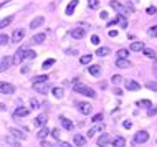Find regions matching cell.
I'll return each mask as SVG.
<instances>
[{"label":"cell","instance_id":"cell-2","mask_svg":"<svg viewBox=\"0 0 157 147\" xmlns=\"http://www.w3.org/2000/svg\"><path fill=\"white\" fill-rule=\"evenodd\" d=\"M76 106H78L79 112H81V114H84V116H90L91 112H93V106H91L90 103H84V101H79V103H76Z\"/></svg>","mask_w":157,"mask_h":147},{"label":"cell","instance_id":"cell-26","mask_svg":"<svg viewBox=\"0 0 157 147\" xmlns=\"http://www.w3.org/2000/svg\"><path fill=\"white\" fill-rule=\"evenodd\" d=\"M52 93H53V96H55V98H58V99H60V98H63V94H65V91H63V88H53V89H52Z\"/></svg>","mask_w":157,"mask_h":147},{"label":"cell","instance_id":"cell-54","mask_svg":"<svg viewBox=\"0 0 157 147\" xmlns=\"http://www.w3.org/2000/svg\"><path fill=\"white\" fill-rule=\"evenodd\" d=\"M116 23H117V17H116L114 20H111V22H108V27H111V25H116Z\"/></svg>","mask_w":157,"mask_h":147},{"label":"cell","instance_id":"cell-49","mask_svg":"<svg viewBox=\"0 0 157 147\" xmlns=\"http://www.w3.org/2000/svg\"><path fill=\"white\" fill-rule=\"evenodd\" d=\"M152 71H154L155 78H157V60H154V65H152Z\"/></svg>","mask_w":157,"mask_h":147},{"label":"cell","instance_id":"cell-13","mask_svg":"<svg viewBox=\"0 0 157 147\" xmlns=\"http://www.w3.org/2000/svg\"><path fill=\"white\" fill-rule=\"evenodd\" d=\"M10 63H13L10 56H5V58H3V60L0 61V73H2V71H5L8 66H10Z\"/></svg>","mask_w":157,"mask_h":147},{"label":"cell","instance_id":"cell-55","mask_svg":"<svg viewBox=\"0 0 157 147\" xmlns=\"http://www.w3.org/2000/svg\"><path fill=\"white\" fill-rule=\"evenodd\" d=\"M101 18H103V20H106V18H108V12H101Z\"/></svg>","mask_w":157,"mask_h":147},{"label":"cell","instance_id":"cell-8","mask_svg":"<svg viewBox=\"0 0 157 147\" xmlns=\"http://www.w3.org/2000/svg\"><path fill=\"white\" fill-rule=\"evenodd\" d=\"M84 35H86V30H84V28H73V30H71V36H73L75 40H81V38H84Z\"/></svg>","mask_w":157,"mask_h":147},{"label":"cell","instance_id":"cell-51","mask_svg":"<svg viewBox=\"0 0 157 147\" xmlns=\"http://www.w3.org/2000/svg\"><path fill=\"white\" fill-rule=\"evenodd\" d=\"M124 127L126 129H131V127H132V123H131V121H124Z\"/></svg>","mask_w":157,"mask_h":147},{"label":"cell","instance_id":"cell-42","mask_svg":"<svg viewBox=\"0 0 157 147\" xmlns=\"http://www.w3.org/2000/svg\"><path fill=\"white\" fill-rule=\"evenodd\" d=\"M146 86L149 88V89H152V91H157V83H146Z\"/></svg>","mask_w":157,"mask_h":147},{"label":"cell","instance_id":"cell-43","mask_svg":"<svg viewBox=\"0 0 157 147\" xmlns=\"http://www.w3.org/2000/svg\"><path fill=\"white\" fill-rule=\"evenodd\" d=\"M101 119H103V114H101V112H99V114H96V116H93V123H101Z\"/></svg>","mask_w":157,"mask_h":147},{"label":"cell","instance_id":"cell-22","mask_svg":"<svg viewBox=\"0 0 157 147\" xmlns=\"http://www.w3.org/2000/svg\"><path fill=\"white\" fill-rule=\"evenodd\" d=\"M88 71H90V74H93V76H98V74L101 73V66L99 65H91L90 68H88Z\"/></svg>","mask_w":157,"mask_h":147},{"label":"cell","instance_id":"cell-23","mask_svg":"<svg viewBox=\"0 0 157 147\" xmlns=\"http://www.w3.org/2000/svg\"><path fill=\"white\" fill-rule=\"evenodd\" d=\"M61 124H63V127H65L66 129V131H71V129H73L75 127V126H73V123H71V121L70 119H66V117H61Z\"/></svg>","mask_w":157,"mask_h":147},{"label":"cell","instance_id":"cell-33","mask_svg":"<svg viewBox=\"0 0 157 147\" xmlns=\"http://www.w3.org/2000/svg\"><path fill=\"white\" fill-rule=\"evenodd\" d=\"M117 23H119V27H121V28H126V27H127V20H126V17H124V15H119V17H117Z\"/></svg>","mask_w":157,"mask_h":147},{"label":"cell","instance_id":"cell-25","mask_svg":"<svg viewBox=\"0 0 157 147\" xmlns=\"http://www.w3.org/2000/svg\"><path fill=\"white\" fill-rule=\"evenodd\" d=\"M116 66L117 68H129L131 61L129 60H116Z\"/></svg>","mask_w":157,"mask_h":147},{"label":"cell","instance_id":"cell-39","mask_svg":"<svg viewBox=\"0 0 157 147\" xmlns=\"http://www.w3.org/2000/svg\"><path fill=\"white\" fill-rule=\"evenodd\" d=\"M147 33H149V36H152V38H154V36H157V25L151 27L149 30H147Z\"/></svg>","mask_w":157,"mask_h":147},{"label":"cell","instance_id":"cell-52","mask_svg":"<svg viewBox=\"0 0 157 147\" xmlns=\"http://www.w3.org/2000/svg\"><path fill=\"white\" fill-rule=\"evenodd\" d=\"M109 36H111V38H114V36H117V32H116V30H109Z\"/></svg>","mask_w":157,"mask_h":147},{"label":"cell","instance_id":"cell-21","mask_svg":"<svg viewBox=\"0 0 157 147\" xmlns=\"http://www.w3.org/2000/svg\"><path fill=\"white\" fill-rule=\"evenodd\" d=\"M45 38H46V36H45V33H36V35L32 38L30 43H43Z\"/></svg>","mask_w":157,"mask_h":147},{"label":"cell","instance_id":"cell-38","mask_svg":"<svg viewBox=\"0 0 157 147\" xmlns=\"http://www.w3.org/2000/svg\"><path fill=\"white\" fill-rule=\"evenodd\" d=\"M111 81H113L114 86H117V85H121V83H122V76H119V74H114Z\"/></svg>","mask_w":157,"mask_h":147},{"label":"cell","instance_id":"cell-24","mask_svg":"<svg viewBox=\"0 0 157 147\" xmlns=\"http://www.w3.org/2000/svg\"><path fill=\"white\" fill-rule=\"evenodd\" d=\"M12 22H13V17H5V18H2V20H0V28H5L7 27V25H10Z\"/></svg>","mask_w":157,"mask_h":147},{"label":"cell","instance_id":"cell-48","mask_svg":"<svg viewBox=\"0 0 157 147\" xmlns=\"http://www.w3.org/2000/svg\"><path fill=\"white\" fill-rule=\"evenodd\" d=\"M41 147H55L52 142H46V141H41Z\"/></svg>","mask_w":157,"mask_h":147},{"label":"cell","instance_id":"cell-17","mask_svg":"<svg viewBox=\"0 0 157 147\" xmlns=\"http://www.w3.org/2000/svg\"><path fill=\"white\" fill-rule=\"evenodd\" d=\"M10 136L17 137V139H27V136H25L22 131H18V129H13V127L10 129Z\"/></svg>","mask_w":157,"mask_h":147},{"label":"cell","instance_id":"cell-47","mask_svg":"<svg viewBox=\"0 0 157 147\" xmlns=\"http://www.w3.org/2000/svg\"><path fill=\"white\" fill-rule=\"evenodd\" d=\"M65 53H66V55H78V50H75V48H68V50H65Z\"/></svg>","mask_w":157,"mask_h":147},{"label":"cell","instance_id":"cell-35","mask_svg":"<svg viewBox=\"0 0 157 147\" xmlns=\"http://www.w3.org/2000/svg\"><path fill=\"white\" fill-rule=\"evenodd\" d=\"M48 134H50V131H48V129H46V127H41L40 131H38V134H36V136L40 137V139H45V137L48 136Z\"/></svg>","mask_w":157,"mask_h":147},{"label":"cell","instance_id":"cell-45","mask_svg":"<svg viewBox=\"0 0 157 147\" xmlns=\"http://www.w3.org/2000/svg\"><path fill=\"white\" fill-rule=\"evenodd\" d=\"M52 136L55 137V139H60V136H61V134H60V129H53V131H52Z\"/></svg>","mask_w":157,"mask_h":147},{"label":"cell","instance_id":"cell-31","mask_svg":"<svg viewBox=\"0 0 157 147\" xmlns=\"http://www.w3.org/2000/svg\"><path fill=\"white\" fill-rule=\"evenodd\" d=\"M142 51H144V55H146L147 58H152V60H155V51H154V50H151V48H144Z\"/></svg>","mask_w":157,"mask_h":147},{"label":"cell","instance_id":"cell-19","mask_svg":"<svg viewBox=\"0 0 157 147\" xmlns=\"http://www.w3.org/2000/svg\"><path fill=\"white\" fill-rule=\"evenodd\" d=\"M113 145L114 147H126V139H124V137H121V136H117L116 139L113 141Z\"/></svg>","mask_w":157,"mask_h":147},{"label":"cell","instance_id":"cell-7","mask_svg":"<svg viewBox=\"0 0 157 147\" xmlns=\"http://www.w3.org/2000/svg\"><path fill=\"white\" fill-rule=\"evenodd\" d=\"M23 36H25V30L23 28H17V30L12 33V41H13V43H18V41L23 40Z\"/></svg>","mask_w":157,"mask_h":147},{"label":"cell","instance_id":"cell-11","mask_svg":"<svg viewBox=\"0 0 157 147\" xmlns=\"http://www.w3.org/2000/svg\"><path fill=\"white\" fill-rule=\"evenodd\" d=\"M28 114H30V107H18L13 112V117H25Z\"/></svg>","mask_w":157,"mask_h":147},{"label":"cell","instance_id":"cell-18","mask_svg":"<svg viewBox=\"0 0 157 147\" xmlns=\"http://www.w3.org/2000/svg\"><path fill=\"white\" fill-rule=\"evenodd\" d=\"M76 7H78V0H71L70 5L66 7V15H73V12H75Z\"/></svg>","mask_w":157,"mask_h":147},{"label":"cell","instance_id":"cell-41","mask_svg":"<svg viewBox=\"0 0 157 147\" xmlns=\"http://www.w3.org/2000/svg\"><path fill=\"white\" fill-rule=\"evenodd\" d=\"M30 106H32L33 109H36V107H40V101H36L35 98H32V99H30Z\"/></svg>","mask_w":157,"mask_h":147},{"label":"cell","instance_id":"cell-40","mask_svg":"<svg viewBox=\"0 0 157 147\" xmlns=\"http://www.w3.org/2000/svg\"><path fill=\"white\" fill-rule=\"evenodd\" d=\"M155 114H157V106H151L149 111H147V116H149V117H154Z\"/></svg>","mask_w":157,"mask_h":147},{"label":"cell","instance_id":"cell-10","mask_svg":"<svg viewBox=\"0 0 157 147\" xmlns=\"http://www.w3.org/2000/svg\"><path fill=\"white\" fill-rule=\"evenodd\" d=\"M124 86H126L127 91H139V89H141V85H139V83H136V81H132V79H127Z\"/></svg>","mask_w":157,"mask_h":147},{"label":"cell","instance_id":"cell-1","mask_svg":"<svg viewBox=\"0 0 157 147\" xmlns=\"http://www.w3.org/2000/svg\"><path fill=\"white\" fill-rule=\"evenodd\" d=\"M73 89H75L78 94L88 96V98H96V93H94V89H91L90 86L83 85V83H78L76 79H75V83H73Z\"/></svg>","mask_w":157,"mask_h":147},{"label":"cell","instance_id":"cell-36","mask_svg":"<svg viewBox=\"0 0 157 147\" xmlns=\"http://www.w3.org/2000/svg\"><path fill=\"white\" fill-rule=\"evenodd\" d=\"M88 7L93 8V10L99 8V0H88Z\"/></svg>","mask_w":157,"mask_h":147},{"label":"cell","instance_id":"cell-29","mask_svg":"<svg viewBox=\"0 0 157 147\" xmlns=\"http://www.w3.org/2000/svg\"><path fill=\"white\" fill-rule=\"evenodd\" d=\"M108 142H109V136H108V134H103V136L98 139V145H103V147H104Z\"/></svg>","mask_w":157,"mask_h":147},{"label":"cell","instance_id":"cell-5","mask_svg":"<svg viewBox=\"0 0 157 147\" xmlns=\"http://www.w3.org/2000/svg\"><path fill=\"white\" fill-rule=\"evenodd\" d=\"M0 91H2L3 94H13L15 93V86L10 85V83L0 81Z\"/></svg>","mask_w":157,"mask_h":147},{"label":"cell","instance_id":"cell-46","mask_svg":"<svg viewBox=\"0 0 157 147\" xmlns=\"http://www.w3.org/2000/svg\"><path fill=\"white\" fill-rule=\"evenodd\" d=\"M91 43H93V45H99V36H98V35H93V36H91Z\"/></svg>","mask_w":157,"mask_h":147},{"label":"cell","instance_id":"cell-9","mask_svg":"<svg viewBox=\"0 0 157 147\" xmlns=\"http://www.w3.org/2000/svg\"><path fill=\"white\" fill-rule=\"evenodd\" d=\"M33 89L36 91V93H41V94H45V93H48V85H46V83H35V85H33Z\"/></svg>","mask_w":157,"mask_h":147},{"label":"cell","instance_id":"cell-14","mask_svg":"<svg viewBox=\"0 0 157 147\" xmlns=\"http://www.w3.org/2000/svg\"><path fill=\"white\" fill-rule=\"evenodd\" d=\"M45 124H46V114L36 116V119H35V126H36V127H45Z\"/></svg>","mask_w":157,"mask_h":147},{"label":"cell","instance_id":"cell-20","mask_svg":"<svg viewBox=\"0 0 157 147\" xmlns=\"http://www.w3.org/2000/svg\"><path fill=\"white\" fill-rule=\"evenodd\" d=\"M43 22H45V18H43V17H36V18H33V20H32L30 28H38V27H40V25L43 23Z\"/></svg>","mask_w":157,"mask_h":147},{"label":"cell","instance_id":"cell-37","mask_svg":"<svg viewBox=\"0 0 157 147\" xmlns=\"http://www.w3.org/2000/svg\"><path fill=\"white\" fill-rule=\"evenodd\" d=\"M53 65H55V60H53V58H50V60H46L43 65H41V68H43V70H50V66H53Z\"/></svg>","mask_w":157,"mask_h":147},{"label":"cell","instance_id":"cell-44","mask_svg":"<svg viewBox=\"0 0 157 147\" xmlns=\"http://www.w3.org/2000/svg\"><path fill=\"white\" fill-rule=\"evenodd\" d=\"M7 41H8V36L3 35V33H0V45H5Z\"/></svg>","mask_w":157,"mask_h":147},{"label":"cell","instance_id":"cell-34","mask_svg":"<svg viewBox=\"0 0 157 147\" xmlns=\"http://www.w3.org/2000/svg\"><path fill=\"white\" fill-rule=\"evenodd\" d=\"M137 106H141V107H151L152 103H151L149 99H141V101H137Z\"/></svg>","mask_w":157,"mask_h":147},{"label":"cell","instance_id":"cell-12","mask_svg":"<svg viewBox=\"0 0 157 147\" xmlns=\"http://www.w3.org/2000/svg\"><path fill=\"white\" fill-rule=\"evenodd\" d=\"M104 131V124H96L94 127H91L90 131H88V137H93L94 134H98V132H103Z\"/></svg>","mask_w":157,"mask_h":147},{"label":"cell","instance_id":"cell-56","mask_svg":"<svg viewBox=\"0 0 157 147\" xmlns=\"http://www.w3.org/2000/svg\"><path fill=\"white\" fill-rule=\"evenodd\" d=\"M60 147H71L70 144H68V142H61V145Z\"/></svg>","mask_w":157,"mask_h":147},{"label":"cell","instance_id":"cell-30","mask_svg":"<svg viewBox=\"0 0 157 147\" xmlns=\"http://www.w3.org/2000/svg\"><path fill=\"white\" fill-rule=\"evenodd\" d=\"M48 81H50V78L46 76V74H41V76H36L33 79V85H35V83H48Z\"/></svg>","mask_w":157,"mask_h":147},{"label":"cell","instance_id":"cell-27","mask_svg":"<svg viewBox=\"0 0 157 147\" xmlns=\"http://www.w3.org/2000/svg\"><path fill=\"white\" fill-rule=\"evenodd\" d=\"M109 53H111V50H109L108 47H103V48H98V51H96V55H98V56H108Z\"/></svg>","mask_w":157,"mask_h":147},{"label":"cell","instance_id":"cell-50","mask_svg":"<svg viewBox=\"0 0 157 147\" xmlns=\"http://www.w3.org/2000/svg\"><path fill=\"white\" fill-rule=\"evenodd\" d=\"M147 13H149V15H154V13H155V7H149V8H147Z\"/></svg>","mask_w":157,"mask_h":147},{"label":"cell","instance_id":"cell-28","mask_svg":"<svg viewBox=\"0 0 157 147\" xmlns=\"http://www.w3.org/2000/svg\"><path fill=\"white\" fill-rule=\"evenodd\" d=\"M91 60H93V55H83V56L79 58V63H81V65H90Z\"/></svg>","mask_w":157,"mask_h":147},{"label":"cell","instance_id":"cell-15","mask_svg":"<svg viewBox=\"0 0 157 147\" xmlns=\"http://www.w3.org/2000/svg\"><path fill=\"white\" fill-rule=\"evenodd\" d=\"M73 141H75V144L78 145V147H83L84 144H86V139H84V137L81 136V134H75Z\"/></svg>","mask_w":157,"mask_h":147},{"label":"cell","instance_id":"cell-32","mask_svg":"<svg viewBox=\"0 0 157 147\" xmlns=\"http://www.w3.org/2000/svg\"><path fill=\"white\" fill-rule=\"evenodd\" d=\"M127 55H129V51H127V50H124V48H121L119 51H117V60H126Z\"/></svg>","mask_w":157,"mask_h":147},{"label":"cell","instance_id":"cell-57","mask_svg":"<svg viewBox=\"0 0 157 147\" xmlns=\"http://www.w3.org/2000/svg\"><path fill=\"white\" fill-rule=\"evenodd\" d=\"M155 142H157V141H155Z\"/></svg>","mask_w":157,"mask_h":147},{"label":"cell","instance_id":"cell-6","mask_svg":"<svg viewBox=\"0 0 157 147\" xmlns=\"http://www.w3.org/2000/svg\"><path fill=\"white\" fill-rule=\"evenodd\" d=\"M109 5H111L116 12H119V15H124V17H127V7H124V5H121L119 2H116V0H113V2H109Z\"/></svg>","mask_w":157,"mask_h":147},{"label":"cell","instance_id":"cell-53","mask_svg":"<svg viewBox=\"0 0 157 147\" xmlns=\"http://www.w3.org/2000/svg\"><path fill=\"white\" fill-rule=\"evenodd\" d=\"M114 94H116V96H121V94H122V91L119 89V88H114Z\"/></svg>","mask_w":157,"mask_h":147},{"label":"cell","instance_id":"cell-16","mask_svg":"<svg viewBox=\"0 0 157 147\" xmlns=\"http://www.w3.org/2000/svg\"><path fill=\"white\" fill-rule=\"evenodd\" d=\"M144 41H134V43H131V51H141L144 50Z\"/></svg>","mask_w":157,"mask_h":147},{"label":"cell","instance_id":"cell-3","mask_svg":"<svg viewBox=\"0 0 157 147\" xmlns=\"http://www.w3.org/2000/svg\"><path fill=\"white\" fill-rule=\"evenodd\" d=\"M149 141V134H147V131H137L134 136V142L136 144H144V142Z\"/></svg>","mask_w":157,"mask_h":147},{"label":"cell","instance_id":"cell-4","mask_svg":"<svg viewBox=\"0 0 157 147\" xmlns=\"http://www.w3.org/2000/svg\"><path fill=\"white\" fill-rule=\"evenodd\" d=\"M25 51H27V48H20L18 51L15 53V56L12 58V61H13V65H20V63H22L23 60H27V58H25Z\"/></svg>","mask_w":157,"mask_h":147}]
</instances>
